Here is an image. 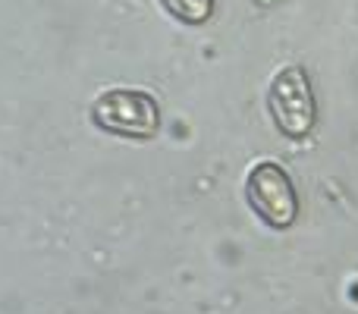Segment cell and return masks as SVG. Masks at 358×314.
<instances>
[{
    "label": "cell",
    "mask_w": 358,
    "mask_h": 314,
    "mask_svg": "<svg viewBox=\"0 0 358 314\" xmlns=\"http://www.w3.org/2000/svg\"><path fill=\"white\" fill-rule=\"evenodd\" d=\"M92 117L101 129L113 136L151 138L161 126V107L148 92L138 88H110L92 107Z\"/></svg>",
    "instance_id": "cell-2"
},
{
    "label": "cell",
    "mask_w": 358,
    "mask_h": 314,
    "mask_svg": "<svg viewBox=\"0 0 358 314\" xmlns=\"http://www.w3.org/2000/svg\"><path fill=\"white\" fill-rule=\"evenodd\" d=\"M267 107L277 123V129L286 138H305L317 123V104L315 92H311L308 73L299 63L283 66L271 82L267 92Z\"/></svg>",
    "instance_id": "cell-1"
},
{
    "label": "cell",
    "mask_w": 358,
    "mask_h": 314,
    "mask_svg": "<svg viewBox=\"0 0 358 314\" xmlns=\"http://www.w3.org/2000/svg\"><path fill=\"white\" fill-rule=\"evenodd\" d=\"M245 195L252 210L273 229H286L299 217V195L289 173L273 160H261L245 179Z\"/></svg>",
    "instance_id": "cell-3"
},
{
    "label": "cell",
    "mask_w": 358,
    "mask_h": 314,
    "mask_svg": "<svg viewBox=\"0 0 358 314\" xmlns=\"http://www.w3.org/2000/svg\"><path fill=\"white\" fill-rule=\"evenodd\" d=\"M161 6L185 25H201L214 16V0H161Z\"/></svg>",
    "instance_id": "cell-4"
}]
</instances>
